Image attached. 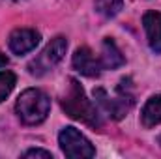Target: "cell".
<instances>
[{
	"label": "cell",
	"mask_w": 161,
	"mask_h": 159,
	"mask_svg": "<svg viewBox=\"0 0 161 159\" xmlns=\"http://www.w3.org/2000/svg\"><path fill=\"white\" fill-rule=\"evenodd\" d=\"M62 109L66 111V114H69L71 118L80 120L86 125L92 127H101V118H99V111L96 109V105L86 97L82 86L75 79H69V90L66 92V96L62 97Z\"/></svg>",
	"instance_id": "1"
},
{
	"label": "cell",
	"mask_w": 161,
	"mask_h": 159,
	"mask_svg": "<svg viewBox=\"0 0 161 159\" xmlns=\"http://www.w3.org/2000/svg\"><path fill=\"white\" fill-rule=\"evenodd\" d=\"M51 109V99L47 97V94H43L38 88H28L25 90L17 103H15V111L17 116L21 118L23 123L26 125H38L47 118Z\"/></svg>",
	"instance_id": "2"
},
{
	"label": "cell",
	"mask_w": 161,
	"mask_h": 159,
	"mask_svg": "<svg viewBox=\"0 0 161 159\" xmlns=\"http://www.w3.org/2000/svg\"><path fill=\"white\" fill-rule=\"evenodd\" d=\"M58 142L62 152L71 159H88L96 156V150L90 140L75 127H64L58 135Z\"/></svg>",
	"instance_id": "3"
},
{
	"label": "cell",
	"mask_w": 161,
	"mask_h": 159,
	"mask_svg": "<svg viewBox=\"0 0 161 159\" xmlns=\"http://www.w3.org/2000/svg\"><path fill=\"white\" fill-rule=\"evenodd\" d=\"M118 94H120V96H118L116 99H111V97L107 96V92L101 90V88H97V90L94 92L96 101L101 105V109H103V111H105L113 120L124 118V116L129 112V109L133 107V96L125 92V80H122L120 82V86H118Z\"/></svg>",
	"instance_id": "4"
},
{
	"label": "cell",
	"mask_w": 161,
	"mask_h": 159,
	"mask_svg": "<svg viewBox=\"0 0 161 159\" xmlns=\"http://www.w3.org/2000/svg\"><path fill=\"white\" fill-rule=\"evenodd\" d=\"M66 49H68V41H66V38H54V40L43 49V52H41L40 56L28 66L30 73H32V75H43L47 69L54 68V66L64 58Z\"/></svg>",
	"instance_id": "5"
},
{
	"label": "cell",
	"mask_w": 161,
	"mask_h": 159,
	"mask_svg": "<svg viewBox=\"0 0 161 159\" xmlns=\"http://www.w3.org/2000/svg\"><path fill=\"white\" fill-rule=\"evenodd\" d=\"M38 43H40V34L36 30H32V28H17V30H13L9 34V41H8L11 52H15L19 56L30 52L32 49H36Z\"/></svg>",
	"instance_id": "6"
},
{
	"label": "cell",
	"mask_w": 161,
	"mask_h": 159,
	"mask_svg": "<svg viewBox=\"0 0 161 159\" xmlns=\"http://www.w3.org/2000/svg\"><path fill=\"white\" fill-rule=\"evenodd\" d=\"M73 68L79 71L80 75L86 77H97L101 73V62L99 58H96V54L88 49V47H80L73 54Z\"/></svg>",
	"instance_id": "7"
},
{
	"label": "cell",
	"mask_w": 161,
	"mask_h": 159,
	"mask_svg": "<svg viewBox=\"0 0 161 159\" xmlns=\"http://www.w3.org/2000/svg\"><path fill=\"white\" fill-rule=\"evenodd\" d=\"M142 25L148 36L150 49L154 52H161V13L158 11H148L142 17Z\"/></svg>",
	"instance_id": "8"
},
{
	"label": "cell",
	"mask_w": 161,
	"mask_h": 159,
	"mask_svg": "<svg viewBox=\"0 0 161 159\" xmlns=\"http://www.w3.org/2000/svg\"><path fill=\"white\" fill-rule=\"evenodd\" d=\"M99 62H101V68L103 69H116V68H120L124 66V56H122L120 49L116 47V43L111 40V38H105L103 40V54H101V58H99Z\"/></svg>",
	"instance_id": "9"
},
{
	"label": "cell",
	"mask_w": 161,
	"mask_h": 159,
	"mask_svg": "<svg viewBox=\"0 0 161 159\" xmlns=\"http://www.w3.org/2000/svg\"><path fill=\"white\" fill-rule=\"evenodd\" d=\"M141 118L146 127H154V125L161 123V96H152L144 103Z\"/></svg>",
	"instance_id": "10"
},
{
	"label": "cell",
	"mask_w": 161,
	"mask_h": 159,
	"mask_svg": "<svg viewBox=\"0 0 161 159\" xmlns=\"http://www.w3.org/2000/svg\"><path fill=\"white\" fill-rule=\"evenodd\" d=\"M124 8V0H96V11L103 17H114Z\"/></svg>",
	"instance_id": "11"
},
{
	"label": "cell",
	"mask_w": 161,
	"mask_h": 159,
	"mask_svg": "<svg viewBox=\"0 0 161 159\" xmlns=\"http://www.w3.org/2000/svg\"><path fill=\"white\" fill-rule=\"evenodd\" d=\"M15 86V75L8 69L0 71V101H4Z\"/></svg>",
	"instance_id": "12"
},
{
	"label": "cell",
	"mask_w": 161,
	"mask_h": 159,
	"mask_svg": "<svg viewBox=\"0 0 161 159\" xmlns=\"http://www.w3.org/2000/svg\"><path fill=\"white\" fill-rule=\"evenodd\" d=\"M23 157H45V159H53V154L47 152V150H40V148H32V150H26L23 154Z\"/></svg>",
	"instance_id": "13"
},
{
	"label": "cell",
	"mask_w": 161,
	"mask_h": 159,
	"mask_svg": "<svg viewBox=\"0 0 161 159\" xmlns=\"http://www.w3.org/2000/svg\"><path fill=\"white\" fill-rule=\"evenodd\" d=\"M2 66H8V58L0 52V68H2Z\"/></svg>",
	"instance_id": "14"
},
{
	"label": "cell",
	"mask_w": 161,
	"mask_h": 159,
	"mask_svg": "<svg viewBox=\"0 0 161 159\" xmlns=\"http://www.w3.org/2000/svg\"><path fill=\"white\" fill-rule=\"evenodd\" d=\"M158 144H159V146H161V135H159V137H158Z\"/></svg>",
	"instance_id": "15"
}]
</instances>
